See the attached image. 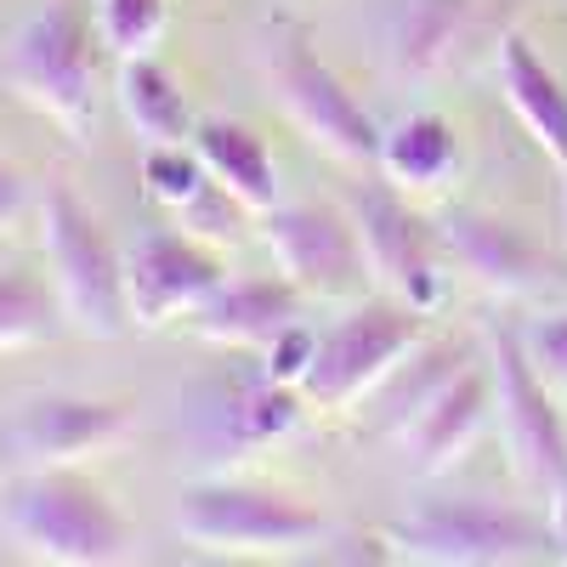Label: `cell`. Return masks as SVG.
I'll list each match as a JSON object with an SVG mask.
<instances>
[{
	"label": "cell",
	"instance_id": "cell-6",
	"mask_svg": "<svg viewBox=\"0 0 567 567\" xmlns=\"http://www.w3.org/2000/svg\"><path fill=\"white\" fill-rule=\"evenodd\" d=\"M176 534L205 550H307L329 534V516L267 483H187L176 499Z\"/></svg>",
	"mask_w": 567,
	"mask_h": 567
},
{
	"label": "cell",
	"instance_id": "cell-20",
	"mask_svg": "<svg viewBox=\"0 0 567 567\" xmlns=\"http://www.w3.org/2000/svg\"><path fill=\"white\" fill-rule=\"evenodd\" d=\"M120 109L148 148H171V142L194 136V109H187L176 74L154 58H125L120 63Z\"/></svg>",
	"mask_w": 567,
	"mask_h": 567
},
{
	"label": "cell",
	"instance_id": "cell-10",
	"mask_svg": "<svg viewBox=\"0 0 567 567\" xmlns=\"http://www.w3.org/2000/svg\"><path fill=\"white\" fill-rule=\"evenodd\" d=\"M267 250L278 261V278H290L307 296H352L369 284L358 221L336 205H272Z\"/></svg>",
	"mask_w": 567,
	"mask_h": 567
},
{
	"label": "cell",
	"instance_id": "cell-18",
	"mask_svg": "<svg viewBox=\"0 0 567 567\" xmlns=\"http://www.w3.org/2000/svg\"><path fill=\"white\" fill-rule=\"evenodd\" d=\"M194 154H199V165L227 187L233 199H239L250 216H267L272 205H278V171H272V154H267V142L250 131V125H239V120H221V114H210V120H194Z\"/></svg>",
	"mask_w": 567,
	"mask_h": 567
},
{
	"label": "cell",
	"instance_id": "cell-7",
	"mask_svg": "<svg viewBox=\"0 0 567 567\" xmlns=\"http://www.w3.org/2000/svg\"><path fill=\"white\" fill-rule=\"evenodd\" d=\"M420 307L403 301H369L352 318H341L329 336L312 341V363L301 374V398L312 409H352L369 398L386 374L420 347Z\"/></svg>",
	"mask_w": 567,
	"mask_h": 567
},
{
	"label": "cell",
	"instance_id": "cell-1",
	"mask_svg": "<svg viewBox=\"0 0 567 567\" xmlns=\"http://www.w3.org/2000/svg\"><path fill=\"white\" fill-rule=\"evenodd\" d=\"M7 528L34 561L58 567H109L131 550L120 505L97 483H85L74 465L18 471L7 488Z\"/></svg>",
	"mask_w": 567,
	"mask_h": 567
},
{
	"label": "cell",
	"instance_id": "cell-2",
	"mask_svg": "<svg viewBox=\"0 0 567 567\" xmlns=\"http://www.w3.org/2000/svg\"><path fill=\"white\" fill-rule=\"evenodd\" d=\"M97 23L80 0H45L7 52L12 91L74 142H85L97 125Z\"/></svg>",
	"mask_w": 567,
	"mask_h": 567
},
{
	"label": "cell",
	"instance_id": "cell-14",
	"mask_svg": "<svg viewBox=\"0 0 567 567\" xmlns=\"http://www.w3.org/2000/svg\"><path fill=\"white\" fill-rule=\"evenodd\" d=\"M488 409H494V374L460 363L449 381L398 425L392 437L403 443V454L425 471V477H437V471H449L465 454V443L483 432Z\"/></svg>",
	"mask_w": 567,
	"mask_h": 567
},
{
	"label": "cell",
	"instance_id": "cell-11",
	"mask_svg": "<svg viewBox=\"0 0 567 567\" xmlns=\"http://www.w3.org/2000/svg\"><path fill=\"white\" fill-rule=\"evenodd\" d=\"M131 437V409L109 398H34L23 403L7 432H0V460L12 471H52L80 465L91 454H109Z\"/></svg>",
	"mask_w": 567,
	"mask_h": 567
},
{
	"label": "cell",
	"instance_id": "cell-17",
	"mask_svg": "<svg viewBox=\"0 0 567 567\" xmlns=\"http://www.w3.org/2000/svg\"><path fill=\"white\" fill-rule=\"evenodd\" d=\"M499 85H505V109L523 120L534 148L567 176V85L534 52V40L516 29L499 34Z\"/></svg>",
	"mask_w": 567,
	"mask_h": 567
},
{
	"label": "cell",
	"instance_id": "cell-15",
	"mask_svg": "<svg viewBox=\"0 0 567 567\" xmlns=\"http://www.w3.org/2000/svg\"><path fill=\"white\" fill-rule=\"evenodd\" d=\"M301 323V290L290 278H221V290L194 312V329L233 352H267Z\"/></svg>",
	"mask_w": 567,
	"mask_h": 567
},
{
	"label": "cell",
	"instance_id": "cell-19",
	"mask_svg": "<svg viewBox=\"0 0 567 567\" xmlns=\"http://www.w3.org/2000/svg\"><path fill=\"white\" fill-rule=\"evenodd\" d=\"M392 187L420 194V187H443L460 171V136L437 114H409L392 131H381V159H374Z\"/></svg>",
	"mask_w": 567,
	"mask_h": 567
},
{
	"label": "cell",
	"instance_id": "cell-27",
	"mask_svg": "<svg viewBox=\"0 0 567 567\" xmlns=\"http://www.w3.org/2000/svg\"><path fill=\"white\" fill-rule=\"evenodd\" d=\"M23 210H29V182H23V171H18V165L0 159V233H7Z\"/></svg>",
	"mask_w": 567,
	"mask_h": 567
},
{
	"label": "cell",
	"instance_id": "cell-22",
	"mask_svg": "<svg viewBox=\"0 0 567 567\" xmlns=\"http://www.w3.org/2000/svg\"><path fill=\"white\" fill-rule=\"evenodd\" d=\"M301 403H307L301 386H284L272 374H261L256 386H245L227 403V437L233 443H272V437L301 425Z\"/></svg>",
	"mask_w": 567,
	"mask_h": 567
},
{
	"label": "cell",
	"instance_id": "cell-24",
	"mask_svg": "<svg viewBox=\"0 0 567 567\" xmlns=\"http://www.w3.org/2000/svg\"><path fill=\"white\" fill-rule=\"evenodd\" d=\"M460 363H465V358H460V347H425L420 358H403V363L386 374L381 392H386V420H392V432H398V425H403L425 398H432V392L449 381V374H454Z\"/></svg>",
	"mask_w": 567,
	"mask_h": 567
},
{
	"label": "cell",
	"instance_id": "cell-4",
	"mask_svg": "<svg viewBox=\"0 0 567 567\" xmlns=\"http://www.w3.org/2000/svg\"><path fill=\"white\" fill-rule=\"evenodd\" d=\"M261 74L272 91V109L290 120L318 154L341 165H374L381 159V131L363 114V103L341 85V74L329 69L301 29H272L261 45Z\"/></svg>",
	"mask_w": 567,
	"mask_h": 567
},
{
	"label": "cell",
	"instance_id": "cell-21",
	"mask_svg": "<svg viewBox=\"0 0 567 567\" xmlns=\"http://www.w3.org/2000/svg\"><path fill=\"white\" fill-rule=\"evenodd\" d=\"M58 323H63V301L52 284L34 272H18V267L0 272V352L52 341Z\"/></svg>",
	"mask_w": 567,
	"mask_h": 567
},
{
	"label": "cell",
	"instance_id": "cell-16",
	"mask_svg": "<svg viewBox=\"0 0 567 567\" xmlns=\"http://www.w3.org/2000/svg\"><path fill=\"white\" fill-rule=\"evenodd\" d=\"M483 40V0H403L392 23V69L403 80L454 74Z\"/></svg>",
	"mask_w": 567,
	"mask_h": 567
},
{
	"label": "cell",
	"instance_id": "cell-13",
	"mask_svg": "<svg viewBox=\"0 0 567 567\" xmlns=\"http://www.w3.org/2000/svg\"><path fill=\"white\" fill-rule=\"evenodd\" d=\"M437 245L449 261H460L471 278L494 296H539L550 284L545 250L528 239L523 227H511L488 210H454L437 221Z\"/></svg>",
	"mask_w": 567,
	"mask_h": 567
},
{
	"label": "cell",
	"instance_id": "cell-9",
	"mask_svg": "<svg viewBox=\"0 0 567 567\" xmlns=\"http://www.w3.org/2000/svg\"><path fill=\"white\" fill-rule=\"evenodd\" d=\"M352 221H358V239H363V261H369V284L403 307L432 312L443 301V267H437V239L425 233L420 210H409L403 187L381 182H363L352 187Z\"/></svg>",
	"mask_w": 567,
	"mask_h": 567
},
{
	"label": "cell",
	"instance_id": "cell-5",
	"mask_svg": "<svg viewBox=\"0 0 567 567\" xmlns=\"http://www.w3.org/2000/svg\"><path fill=\"white\" fill-rule=\"evenodd\" d=\"M40 245L52 261V290L63 301V318L97 341H114L131 329V301H125V256L103 233L69 187H52L40 199Z\"/></svg>",
	"mask_w": 567,
	"mask_h": 567
},
{
	"label": "cell",
	"instance_id": "cell-3",
	"mask_svg": "<svg viewBox=\"0 0 567 567\" xmlns=\"http://www.w3.org/2000/svg\"><path fill=\"white\" fill-rule=\"evenodd\" d=\"M381 545L425 567H523L556 561L550 523L494 499H432L392 516Z\"/></svg>",
	"mask_w": 567,
	"mask_h": 567
},
{
	"label": "cell",
	"instance_id": "cell-28",
	"mask_svg": "<svg viewBox=\"0 0 567 567\" xmlns=\"http://www.w3.org/2000/svg\"><path fill=\"white\" fill-rule=\"evenodd\" d=\"M550 545H556V561H567V477L550 488Z\"/></svg>",
	"mask_w": 567,
	"mask_h": 567
},
{
	"label": "cell",
	"instance_id": "cell-8",
	"mask_svg": "<svg viewBox=\"0 0 567 567\" xmlns=\"http://www.w3.org/2000/svg\"><path fill=\"white\" fill-rule=\"evenodd\" d=\"M488 374H494V409H499V432H505L516 477L550 494L567 477V432L556 414V392L528 363L523 336H511L505 323H494L488 336Z\"/></svg>",
	"mask_w": 567,
	"mask_h": 567
},
{
	"label": "cell",
	"instance_id": "cell-12",
	"mask_svg": "<svg viewBox=\"0 0 567 567\" xmlns=\"http://www.w3.org/2000/svg\"><path fill=\"white\" fill-rule=\"evenodd\" d=\"M221 261L210 245H199L194 233H148L125 250V301L131 323L142 329H165L176 318H194L216 290H221Z\"/></svg>",
	"mask_w": 567,
	"mask_h": 567
},
{
	"label": "cell",
	"instance_id": "cell-23",
	"mask_svg": "<svg viewBox=\"0 0 567 567\" xmlns=\"http://www.w3.org/2000/svg\"><path fill=\"white\" fill-rule=\"evenodd\" d=\"M165 18H171V0H97V7H91L103 52H114L120 63L125 58H154Z\"/></svg>",
	"mask_w": 567,
	"mask_h": 567
},
{
	"label": "cell",
	"instance_id": "cell-26",
	"mask_svg": "<svg viewBox=\"0 0 567 567\" xmlns=\"http://www.w3.org/2000/svg\"><path fill=\"white\" fill-rule=\"evenodd\" d=\"M523 352H528V363L545 374L550 392H567V312L539 318L528 336H523Z\"/></svg>",
	"mask_w": 567,
	"mask_h": 567
},
{
	"label": "cell",
	"instance_id": "cell-25",
	"mask_svg": "<svg viewBox=\"0 0 567 567\" xmlns=\"http://www.w3.org/2000/svg\"><path fill=\"white\" fill-rule=\"evenodd\" d=\"M171 216H176V227H182V233H194L199 245H233V239L245 233V221H250V210H245L239 199H233L210 171H205V182H199L194 194H187Z\"/></svg>",
	"mask_w": 567,
	"mask_h": 567
}]
</instances>
